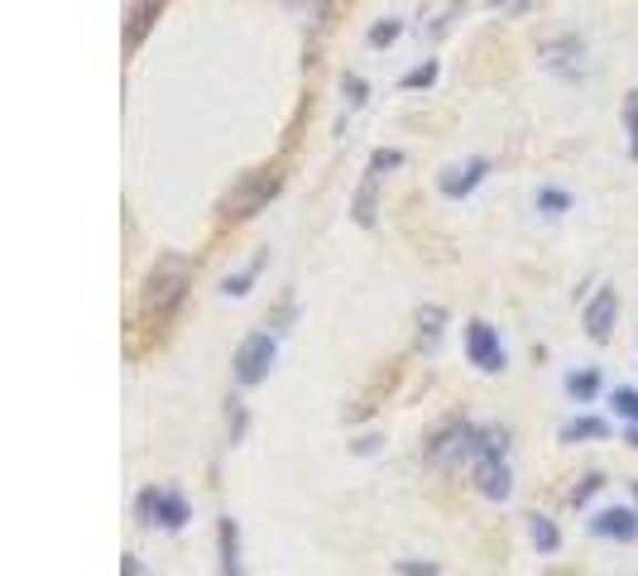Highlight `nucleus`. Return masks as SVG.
Masks as SVG:
<instances>
[{
    "instance_id": "f257e3e1",
    "label": "nucleus",
    "mask_w": 638,
    "mask_h": 576,
    "mask_svg": "<svg viewBox=\"0 0 638 576\" xmlns=\"http://www.w3.org/2000/svg\"><path fill=\"white\" fill-rule=\"evenodd\" d=\"M187 288H193V259L187 255H158L154 269L144 274L140 312L150 317V322H168V317L183 308Z\"/></svg>"
},
{
    "instance_id": "f03ea898",
    "label": "nucleus",
    "mask_w": 638,
    "mask_h": 576,
    "mask_svg": "<svg viewBox=\"0 0 638 576\" xmlns=\"http://www.w3.org/2000/svg\"><path fill=\"white\" fill-rule=\"evenodd\" d=\"M279 187H284V173L279 168L240 173V178L226 187V197H222V216H226V222H250L255 212H265L269 202L279 197Z\"/></svg>"
},
{
    "instance_id": "7ed1b4c3",
    "label": "nucleus",
    "mask_w": 638,
    "mask_h": 576,
    "mask_svg": "<svg viewBox=\"0 0 638 576\" xmlns=\"http://www.w3.org/2000/svg\"><path fill=\"white\" fill-rule=\"evenodd\" d=\"M135 518L144 528H164V533H183L187 518H193V510H187L183 490L173 485H144L135 495Z\"/></svg>"
},
{
    "instance_id": "20e7f679",
    "label": "nucleus",
    "mask_w": 638,
    "mask_h": 576,
    "mask_svg": "<svg viewBox=\"0 0 638 576\" xmlns=\"http://www.w3.org/2000/svg\"><path fill=\"white\" fill-rule=\"evenodd\" d=\"M274 360H279V337H269V331H250V337L236 346V384L240 389L265 384Z\"/></svg>"
},
{
    "instance_id": "39448f33",
    "label": "nucleus",
    "mask_w": 638,
    "mask_h": 576,
    "mask_svg": "<svg viewBox=\"0 0 638 576\" xmlns=\"http://www.w3.org/2000/svg\"><path fill=\"white\" fill-rule=\"evenodd\" d=\"M466 360L481 374H504V366H510V356H504L500 346V331L485 322V317H471L466 322Z\"/></svg>"
},
{
    "instance_id": "423d86ee",
    "label": "nucleus",
    "mask_w": 638,
    "mask_h": 576,
    "mask_svg": "<svg viewBox=\"0 0 638 576\" xmlns=\"http://www.w3.org/2000/svg\"><path fill=\"white\" fill-rule=\"evenodd\" d=\"M471 446H475V423L466 418H456V423H446L438 438L428 442V461L432 466H452V461H471Z\"/></svg>"
},
{
    "instance_id": "0eeeda50",
    "label": "nucleus",
    "mask_w": 638,
    "mask_h": 576,
    "mask_svg": "<svg viewBox=\"0 0 638 576\" xmlns=\"http://www.w3.org/2000/svg\"><path fill=\"white\" fill-rule=\"evenodd\" d=\"M582 322H586V337L596 341V346H605V341L615 337V322H619V294H615L610 284L596 288V298L586 302V317H582Z\"/></svg>"
},
{
    "instance_id": "6e6552de",
    "label": "nucleus",
    "mask_w": 638,
    "mask_h": 576,
    "mask_svg": "<svg viewBox=\"0 0 638 576\" xmlns=\"http://www.w3.org/2000/svg\"><path fill=\"white\" fill-rule=\"evenodd\" d=\"M490 178V158H466V164H452V168H442V178H438V193L442 197H452V202H461V197H471L475 187H481Z\"/></svg>"
},
{
    "instance_id": "1a4fd4ad",
    "label": "nucleus",
    "mask_w": 638,
    "mask_h": 576,
    "mask_svg": "<svg viewBox=\"0 0 638 576\" xmlns=\"http://www.w3.org/2000/svg\"><path fill=\"white\" fill-rule=\"evenodd\" d=\"M471 475H475V490H481L490 504H504L514 495V471H510V461H504V456H481L471 466Z\"/></svg>"
},
{
    "instance_id": "9d476101",
    "label": "nucleus",
    "mask_w": 638,
    "mask_h": 576,
    "mask_svg": "<svg viewBox=\"0 0 638 576\" xmlns=\"http://www.w3.org/2000/svg\"><path fill=\"white\" fill-rule=\"evenodd\" d=\"M590 533L629 547V543H638V514L629 510V504H610V510H600L596 518H590Z\"/></svg>"
},
{
    "instance_id": "9b49d317",
    "label": "nucleus",
    "mask_w": 638,
    "mask_h": 576,
    "mask_svg": "<svg viewBox=\"0 0 638 576\" xmlns=\"http://www.w3.org/2000/svg\"><path fill=\"white\" fill-rule=\"evenodd\" d=\"M380 178H384V168H366V178H360L356 187V202H351V212H356V226L360 230H370L374 222H380Z\"/></svg>"
},
{
    "instance_id": "f8f14e48",
    "label": "nucleus",
    "mask_w": 638,
    "mask_h": 576,
    "mask_svg": "<svg viewBox=\"0 0 638 576\" xmlns=\"http://www.w3.org/2000/svg\"><path fill=\"white\" fill-rule=\"evenodd\" d=\"M216 553H222V572L226 576H240L245 562H240V524L230 514L216 518Z\"/></svg>"
},
{
    "instance_id": "ddd939ff",
    "label": "nucleus",
    "mask_w": 638,
    "mask_h": 576,
    "mask_svg": "<svg viewBox=\"0 0 638 576\" xmlns=\"http://www.w3.org/2000/svg\"><path fill=\"white\" fill-rule=\"evenodd\" d=\"M562 442H605L610 438V423H605V418H596V413H576V418H567V423H562V432H557Z\"/></svg>"
},
{
    "instance_id": "4468645a",
    "label": "nucleus",
    "mask_w": 638,
    "mask_h": 576,
    "mask_svg": "<svg viewBox=\"0 0 638 576\" xmlns=\"http://www.w3.org/2000/svg\"><path fill=\"white\" fill-rule=\"evenodd\" d=\"M481 456H510V428H500V423H475L471 461H481Z\"/></svg>"
},
{
    "instance_id": "2eb2a0df",
    "label": "nucleus",
    "mask_w": 638,
    "mask_h": 576,
    "mask_svg": "<svg viewBox=\"0 0 638 576\" xmlns=\"http://www.w3.org/2000/svg\"><path fill=\"white\" fill-rule=\"evenodd\" d=\"M442 331H446V308H438V302H428L423 312H418V351H438L442 346Z\"/></svg>"
},
{
    "instance_id": "dca6fc26",
    "label": "nucleus",
    "mask_w": 638,
    "mask_h": 576,
    "mask_svg": "<svg viewBox=\"0 0 638 576\" xmlns=\"http://www.w3.org/2000/svg\"><path fill=\"white\" fill-rule=\"evenodd\" d=\"M528 543L538 547V557H557L562 553V528L547 514H528Z\"/></svg>"
},
{
    "instance_id": "f3484780",
    "label": "nucleus",
    "mask_w": 638,
    "mask_h": 576,
    "mask_svg": "<svg viewBox=\"0 0 638 576\" xmlns=\"http://www.w3.org/2000/svg\"><path fill=\"white\" fill-rule=\"evenodd\" d=\"M158 10H164V0H140V6L130 10V24H125V49H130V53L140 49L144 29H150V24L158 20Z\"/></svg>"
},
{
    "instance_id": "a211bd4d",
    "label": "nucleus",
    "mask_w": 638,
    "mask_h": 576,
    "mask_svg": "<svg viewBox=\"0 0 638 576\" xmlns=\"http://www.w3.org/2000/svg\"><path fill=\"white\" fill-rule=\"evenodd\" d=\"M600 389H605L600 370H572L567 374V399H576V403H596Z\"/></svg>"
},
{
    "instance_id": "6ab92c4d",
    "label": "nucleus",
    "mask_w": 638,
    "mask_h": 576,
    "mask_svg": "<svg viewBox=\"0 0 638 576\" xmlns=\"http://www.w3.org/2000/svg\"><path fill=\"white\" fill-rule=\"evenodd\" d=\"M265 265H269V250H265V255H255V259H250V269L230 274V279L222 284V294H226V298H245V294H250V288H255L259 274H265Z\"/></svg>"
},
{
    "instance_id": "aec40b11",
    "label": "nucleus",
    "mask_w": 638,
    "mask_h": 576,
    "mask_svg": "<svg viewBox=\"0 0 638 576\" xmlns=\"http://www.w3.org/2000/svg\"><path fill=\"white\" fill-rule=\"evenodd\" d=\"M438 78H442V63H438V58H428V63H418L413 72H403V78H399V92H423V86H432Z\"/></svg>"
},
{
    "instance_id": "412c9836",
    "label": "nucleus",
    "mask_w": 638,
    "mask_h": 576,
    "mask_svg": "<svg viewBox=\"0 0 638 576\" xmlns=\"http://www.w3.org/2000/svg\"><path fill=\"white\" fill-rule=\"evenodd\" d=\"M610 409H615V418H625V423H638V389L634 384H619L615 394H610Z\"/></svg>"
},
{
    "instance_id": "4be33fe9",
    "label": "nucleus",
    "mask_w": 638,
    "mask_h": 576,
    "mask_svg": "<svg viewBox=\"0 0 638 576\" xmlns=\"http://www.w3.org/2000/svg\"><path fill=\"white\" fill-rule=\"evenodd\" d=\"M572 207H576L572 193H562V187H538V212H547V216H567Z\"/></svg>"
},
{
    "instance_id": "5701e85b",
    "label": "nucleus",
    "mask_w": 638,
    "mask_h": 576,
    "mask_svg": "<svg viewBox=\"0 0 638 576\" xmlns=\"http://www.w3.org/2000/svg\"><path fill=\"white\" fill-rule=\"evenodd\" d=\"M399 34H403V20H380V24H370L366 43H370V49H389Z\"/></svg>"
},
{
    "instance_id": "b1692460",
    "label": "nucleus",
    "mask_w": 638,
    "mask_h": 576,
    "mask_svg": "<svg viewBox=\"0 0 638 576\" xmlns=\"http://www.w3.org/2000/svg\"><path fill=\"white\" fill-rule=\"evenodd\" d=\"M600 490H605V475H600V471H590V475H586V481H582V485H576V490H572V510H586V504H590V500H596V495H600Z\"/></svg>"
},
{
    "instance_id": "393cba45",
    "label": "nucleus",
    "mask_w": 638,
    "mask_h": 576,
    "mask_svg": "<svg viewBox=\"0 0 638 576\" xmlns=\"http://www.w3.org/2000/svg\"><path fill=\"white\" fill-rule=\"evenodd\" d=\"M625 130H629V158L638 164V86H634L629 101H625Z\"/></svg>"
},
{
    "instance_id": "a878e982",
    "label": "nucleus",
    "mask_w": 638,
    "mask_h": 576,
    "mask_svg": "<svg viewBox=\"0 0 638 576\" xmlns=\"http://www.w3.org/2000/svg\"><path fill=\"white\" fill-rule=\"evenodd\" d=\"M341 92L351 96V106H356V111L370 101V86H366V78H356V72H346V78H341Z\"/></svg>"
},
{
    "instance_id": "bb28decb",
    "label": "nucleus",
    "mask_w": 638,
    "mask_h": 576,
    "mask_svg": "<svg viewBox=\"0 0 638 576\" xmlns=\"http://www.w3.org/2000/svg\"><path fill=\"white\" fill-rule=\"evenodd\" d=\"M370 164H374V168H384V173H394V168H403V154H399V150H374V154H370Z\"/></svg>"
},
{
    "instance_id": "cd10ccee",
    "label": "nucleus",
    "mask_w": 638,
    "mask_h": 576,
    "mask_svg": "<svg viewBox=\"0 0 638 576\" xmlns=\"http://www.w3.org/2000/svg\"><path fill=\"white\" fill-rule=\"evenodd\" d=\"M394 572H403V576H438L442 567H438V562H394Z\"/></svg>"
},
{
    "instance_id": "c85d7f7f",
    "label": "nucleus",
    "mask_w": 638,
    "mask_h": 576,
    "mask_svg": "<svg viewBox=\"0 0 638 576\" xmlns=\"http://www.w3.org/2000/svg\"><path fill=\"white\" fill-rule=\"evenodd\" d=\"M245 438V409H240V399H230V442H240Z\"/></svg>"
},
{
    "instance_id": "c756f323",
    "label": "nucleus",
    "mask_w": 638,
    "mask_h": 576,
    "mask_svg": "<svg viewBox=\"0 0 638 576\" xmlns=\"http://www.w3.org/2000/svg\"><path fill=\"white\" fill-rule=\"evenodd\" d=\"M356 452H360V456H370V452H380V438H360V442H356Z\"/></svg>"
},
{
    "instance_id": "7c9ffc66",
    "label": "nucleus",
    "mask_w": 638,
    "mask_h": 576,
    "mask_svg": "<svg viewBox=\"0 0 638 576\" xmlns=\"http://www.w3.org/2000/svg\"><path fill=\"white\" fill-rule=\"evenodd\" d=\"M625 442H629V446H638V423H629V428H625Z\"/></svg>"
},
{
    "instance_id": "2f4dec72",
    "label": "nucleus",
    "mask_w": 638,
    "mask_h": 576,
    "mask_svg": "<svg viewBox=\"0 0 638 576\" xmlns=\"http://www.w3.org/2000/svg\"><path fill=\"white\" fill-rule=\"evenodd\" d=\"M495 6H500V10H504V6H514V10H524V6H528V0H495Z\"/></svg>"
},
{
    "instance_id": "473e14b6",
    "label": "nucleus",
    "mask_w": 638,
    "mask_h": 576,
    "mask_svg": "<svg viewBox=\"0 0 638 576\" xmlns=\"http://www.w3.org/2000/svg\"><path fill=\"white\" fill-rule=\"evenodd\" d=\"M634 504H638V481H634Z\"/></svg>"
}]
</instances>
